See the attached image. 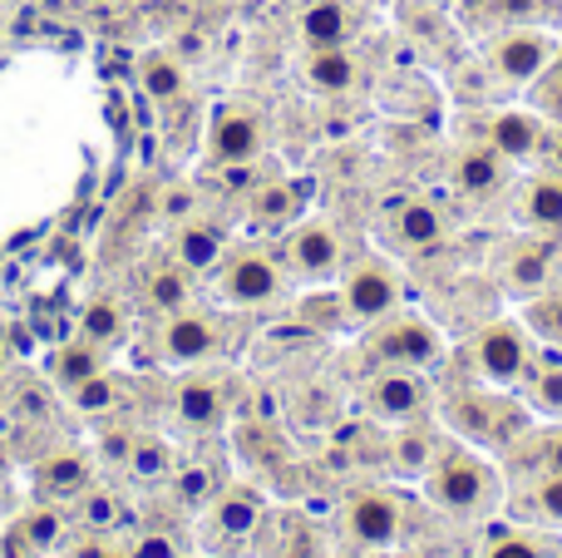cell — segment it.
<instances>
[{
  "label": "cell",
  "mask_w": 562,
  "mask_h": 558,
  "mask_svg": "<svg viewBox=\"0 0 562 558\" xmlns=\"http://www.w3.org/2000/svg\"><path fill=\"white\" fill-rule=\"evenodd\" d=\"M425 480H429V500L445 514H454V520H484L498 504V494H504L494 465L479 460L474 450H459V445L439 455Z\"/></svg>",
  "instance_id": "obj_1"
},
{
  "label": "cell",
  "mask_w": 562,
  "mask_h": 558,
  "mask_svg": "<svg viewBox=\"0 0 562 558\" xmlns=\"http://www.w3.org/2000/svg\"><path fill=\"white\" fill-rule=\"evenodd\" d=\"M553 55H558V40L538 25H518V30H504V35L488 40V65H494V75L518 89L538 85L543 69L553 65Z\"/></svg>",
  "instance_id": "obj_2"
},
{
  "label": "cell",
  "mask_w": 562,
  "mask_h": 558,
  "mask_svg": "<svg viewBox=\"0 0 562 558\" xmlns=\"http://www.w3.org/2000/svg\"><path fill=\"white\" fill-rule=\"evenodd\" d=\"M370 351H375V361L385 366H409V371H419V366L439 361V332L425 322V316H395L390 312L385 322H375V332H370Z\"/></svg>",
  "instance_id": "obj_3"
},
{
  "label": "cell",
  "mask_w": 562,
  "mask_h": 558,
  "mask_svg": "<svg viewBox=\"0 0 562 558\" xmlns=\"http://www.w3.org/2000/svg\"><path fill=\"white\" fill-rule=\"evenodd\" d=\"M217 292L233 306H267L281 297V267L272 253L262 247H243L223 263V277H217Z\"/></svg>",
  "instance_id": "obj_4"
},
{
  "label": "cell",
  "mask_w": 562,
  "mask_h": 558,
  "mask_svg": "<svg viewBox=\"0 0 562 558\" xmlns=\"http://www.w3.org/2000/svg\"><path fill=\"white\" fill-rule=\"evenodd\" d=\"M340 297H346L350 322L375 326V322H385V316L400 306V277L390 272L380 257H366V263H356L346 272V282H340Z\"/></svg>",
  "instance_id": "obj_5"
},
{
  "label": "cell",
  "mask_w": 562,
  "mask_h": 558,
  "mask_svg": "<svg viewBox=\"0 0 562 558\" xmlns=\"http://www.w3.org/2000/svg\"><path fill=\"white\" fill-rule=\"evenodd\" d=\"M223 346V332H217V316L207 312H168V322L158 326L154 336V351L158 361H173V366H198L207 356H217Z\"/></svg>",
  "instance_id": "obj_6"
},
{
  "label": "cell",
  "mask_w": 562,
  "mask_h": 558,
  "mask_svg": "<svg viewBox=\"0 0 562 558\" xmlns=\"http://www.w3.org/2000/svg\"><path fill=\"white\" fill-rule=\"evenodd\" d=\"M469 356H474V371L484 376L488 386H508V381H518V376L528 371V356H533V346H528L524 326L494 322L488 332L474 336Z\"/></svg>",
  "instance_id": "obj_7"
},
{
  "label": "cell",
  "mask_w": 562,
  "mask_h": 558,
  "mask_svg": "<svg viewBox=\"0 0 562 558\" xmlns=\"http://www.w3.org/2000/svg\"><path fill=\"white\" fill-rule=\"evenodd\" d=\"M340 237L330 223H321V217H311V223L291 227L286 237V263L296 277H306V282H330V277L340 272Z\"/></svg>",
  "instance_id": "obj_8"
},
{
  "label": "cell",
  "mask_w": 562,
  "mask_h": 558,
  "mask_svg": "<svg viewBox=\"0 0 562 558\" xmlns=\"http://www.w3.org/2000/svg\"><path fill=\"white\" fill-rule=\"evenodd\" d=\"M346 534L366 549H385L400 534V500L390 490H356L346 500Z\"/></svg>",
  "instance_id": "obj_9"
},
{
  "label": "cell",
  "mask_w": 562,
  "mask_h": 558,
  "mask_svg": "<svg viewBox=\"0 0 562 558\" xmlns=\"http://www.w3.org/2000/svg\"><path fill=\"white\" fill-rule=\"evenodd\" d=\"M207 154L213 164H252L262 154V119L252 109H227L223 119L213 124V138H207Z\"/></svg>",
  "instance_id": "obj_10"
},
{
  "label": "cell",
  "mask_w": 562,
  "mask_h": 558,
  "mask_svg": "<svg viewBox=\"0 0 562 558\" xmlns=\"http://www.w3.org/2000/svg\"><path fill=\"white\" fill-rule=\"evenodd\" d=\"M370 411L385 415V421H415L425 411V381L409 366H385L370 381Z\"/></svg>",
  "instance_id": "obj_11"
},
{
  "label": "cell",
  "mask_w": 562,
  "mask_h": 558,
  "mask_svg": "<svg viewBox=\"0 0 562 558\" xmlns=\"http://www.w3.org/2000/svg\"><path fill=\"white\" fill-rule=\"evenodd\" d=\"M488 144L504 158H533L543 148V119L528 114V109H504V114L488 119Z\"/></svg>",
  "instance_id": "obj_12"
},
{
  "label": "cell",
  "mask_w": 562,
  "mask_h": 558,
  "mask_svg": "<svg viewBox=\"0 0 562 558\" xmlns=\"http://www.w3.org/2000/svg\"><path fill=\"white\" fill-rule=\"evenodd\" d=\"M301 35L311 40V49L350 45V35H356V15H350L346 0H306V10H301Z\"/></svg>",
  "instance_id": "obj_13"
},
{
  "label": "cell",
  "mask_w": 562,
  "mask_h": 558,
  "mask_svg": "<svg viewBox=\"0 0 562 558\" xmlns=\"http://www.w3.org/2000/svg\"><path fill=\"white\" fill-rule=\"evenodd\" d=\"M548 15V0H464V20L484 30H518V25H538Z\"/></svg>",
  "instance_id": "obj_14"
},
{
  "label": "cell",
  "mask_w": 562,
  "mask_h": 558,
  "mask_svg": "<svg viewBox=\"0 0 562 558\" xmlns=\"http://www.w3.org/2000/svg\"><path fill=\"white\" fill-rule=\"evenodd\" d=\"M390 237H395L405 253H425V247L445 243V217H439V208H429V203H405V208H395V217H390Z\"/></svg>",
  "instance_id": "obj_15"
},
{
  "label": "cell",
  "mask_w": 562,
  "mask_h": 558,
  "mask_svg": "<svg viewBox=\"0 0 562 558\" xmlns=\"http://www.w3.org/2000/svg\"><path fill=\"white\" fill-rule=\"evenodd\" d=\"M504 282H508V292H518V297H538L553 282V253L538 243H518L514 253H508Z\"/></svg>",
  "instance_id": "obj_16"
},
{
  "label": "cell",
  "mask_w": 562,
  "mask_h": 558,
  "mask_svg": "<svg viewBox=\"0 0 562 558\" xmlns=\"http://www.w3.org/2000/svg\"><path fill=\"white\" fill-rule=\"evenodd\" d=\"M356 79H360V65H356V55H350L346 45L311 49V59H306V85L311 89H321V94H346Z\"/></svg>",
  "instance_id": "obj_17"
},
{
  "label": "cell",
  "mask_w": 562,
  "mask_h": 558,
  "mask_svg": "<svg viewBox=\"0 0 562 558\" xmlns=\"http://www.w3.org/2000/svg\"><path fill=\"white\" fill-rule=\"evenodd\" d=\"M454 178H459V188H464V193H474V198L494 193V188L504 183V154H498L494 144H484V148H464V154H459Z\"/></svg>",
  "instance_id": "obj_18"
},
{
  "label": "cell",
  "mask_w": 562,
  "mask_h": 558,
  "mask_svg": "<svg viewBox=\"0 0 562 558\" xmlns=\"http://www.w3.org/2000/svg\"><path fill=\"white\" fill-rule=\"evenodd\" d=\"M524 223L543 227V233H562V178H533L524 183Z\"/></svg>",
  "instance_id": "obj_19"
},
{
  "label": "cell",
  "mask_w": 562,
  "mask_h": 558,
  "mask_svg": "<svg viewBox=\"0 0 562 558\" xmlns=\"http://www.w3.org/2000/svg\"><path fill=\"white\" fill-rule=\"evenodd\" d=\"M223 247H227L223 227H213V223H188L183 233H178V263H183L188 272H203V267H217Z\"/></svg>",
  "instance_id": "obj_20"
},
{
  "label": "cell",
  "mask_w": 562,
  "mask_h": 558,
  "mask_svg": "<svg viewBox=\"0 0 562 558\" xmlns=\"http://www.w3.org/2000/svg\"><path fill=\"white\" fill-rule=\"evenodd\" d=\"M178 415H183L188 425H198V431L217 425L223 421V386L217 381H183L178 386Z\"/></svg>",
  "instance_id": "obj_21"
},
{
  "label": "cell",
  "mask_w": 562,
  "mask_h": 558,
  "mask_svg": "<svg viewBox=\"0 0 562 558\" xmlns=\"http://www.w3.org/2000/svg\"><path fill=\"white\" fill-rule=\"evenodd\" d=\"M429 470H435V440L405 431L395 440V450H390V475H400V480H425Z\"/></svg>",
  "instance_id": "obj_22"
},
{
  "label": "cell",
  "mask_w": 562,
  "mask_h": 558,
  "mask_svg": "<svg viewBox=\"0 0 562 558\" xmlns=\"http://www.w3.org/2000/svg\"><path fill=\"white\" fill-rule=\"evenodd\" d=\"M257 520H262V494L257 490H227L223 500H217V524H223V534H233V539L252 534Z\"/></svg>",
  "instance_id": "obj_23"
},
{
  "label": "cell",
  "mask_w": 562,
  "mask_h": 558,
  "mask_svg": "<svg viewBox=\"0 0 562 558\" xmlns=\"http://www.w3.org/2000/svg\"><path fill=\"white\" fill-rule=\"evenodd\" d=\"M138 75H144V89H148V99H158V104H168V99H178L183 94V65H178L173 55H148L144 59V69H138Z\"/></svg>",
  "instance_id": "obj_24"
},
{
  "label": "cell",
  "mask_w": 562,
  "mask_h": 558,
  "mask_svg": "<svg viewBox=\"0 0 562 558\" xmlns=\"http://www.w3.org/2000/svg\"><path fill=\"white\" fill-rule=\"evenodd\" d=\"M79 336L85 342H94V346H109V342H119L124 336V312H119L114 302H89L85 306V316H79Z\"/></svg>",
  "instance_id": "obj_25"
},
{
  "label": "cell",
  "mask_w": 562,
  "mask_h": 558,
  "mask_svg": "<svg viewBox=\"0 0 562 558\" xmlns=\"http://www.w3.org/2000/svg\"><path fill=\"white\" fill-rule=\"evenodd\" d=\"M99 371H104V356H99V346L85 342V336H79V346H65V351H59V381L65 386H79Z\"/></svg>",
  "instance_id": "obj_26"
},
{
  "label": "cell",
  "mask_w": 562,
  "mask_h": 558,
  "mask_svg": "<svg viewBox=\"0 0 562 558\" xmlns=\"http://www.w3.org/2000/svg\"><path fill=\"white\" fill-rule=\"evenodd\" d=\"M296 188L291 183H267V188H257L252 193V217L257 223H286L291 213H296Z\"/></svg>",
  "instance_id": "obj_27"
},
{
  "label": "cell",
  "mask_w": 562,
  "mask_h": 558,
  "mask_svg": "<svg viewBox=\"0 0 562 558\" xmlns=\"http://www.w3.org/2000/svg\"><path fill=\"white\" fill-rule=\"evenodd\" d=\"M40 484H45V490H59V494L85 490V484H89V465L79 460V455H55V460L40 465Z\"/></svg>",
  "instance_id": "obj_28"
},
{
  "label": "cell",
  "mask_w": 562,
  "mask_h": 558,
  "mask_svg": "<svg viewBox=\"0 0 562 558\" xmlns=\"http://www.w3.org/2000/svg\"><path fill=\"white\" fill-rule=\"evenodd\" d=\"M148 306H158V312H183L188 306V277L178 272V267H164V272L148 277Z\"/></svg>",
  "instance_id": "obj_29"
},
{
  "label": "cell",
  "mask_w": 562,
  "mask_h": 558,
  "mask_svg": "<svg viewBox=\"0 0 562 558\" xmlns=\"http://www.w3.org/2000/svg\"><path fill=\"white\" fill-rule=\"evenodd\" d=\"M128 470H134V480H164V475L173 470V450H168L164 440H134Z\"/></svg>",
  "instance_id": "obj_30"
},
{
  "label": "cell",
  "mask_w": 562,
  "mask_h": 558,
  "mask_svg": "<svg viewBox=\"0 0 562 558\" xmlns=\"http://www.w3.org/2000/svg\"><path fill=\"white\" fill-rule=\"evenodd\" d=\"M20 529H25V539H30V549H35V554L59 549V539H65V520H59L55 510H35V514H25V520H20Z\"/></svg>",
  "instance_id": "obj_31"
},
{
  "label": "cell",
  "mask_w": 562,
  "mask_h": 558,
  "mask_svg": "<svg viewBox=\"0 0 562 558\" xmlns=\"http://www.w3.org/2000/svg\"><path fill=\"white\" fill-rule=\"evenodd\" d=\"M301 316H306L311 326H321V332H340V326L350 322L346 297H340V292H330V297H306V302H301Z\"/></svg>",
  "instance_id": "obj_32"
},
{
  "label": "cell",
  "mask_w": 562,
  "mask_h": 558,
  "mask_svg": "<svg viewBox=\"0 0 562 558\" xmlns=\"http://www.w3.org/2000/svg\"><path fill=\"white\" fill-rule=\"evenodd\" d=\"M69 395H75V405L79 411H109V405H114V381H109L104 371L99 376H89V381H79V386H69Z\"/></svg>",
  "instance_id": "obj_33"
},
{
  "label": "cell",
  "mask_w": 562,
  "mask_h": 558,
  "mask_svg": "<svg viewBox=\"0 0 562 558\" xmlns=\"http://www.w3.org/2000/svg\"><path fill=\"white\" fill-rule=\"evenodd\" d=\"M79 520H85L89 529H109V524H119V500H114L109 490H85Z\"/></svg>",
  "instance_id": "obj_34"
},
{
  "label": "cell",
  "mask_w": 562,
  "mask_h": 558,
  "mask_svg": "<svg viewBox=\"0 0 562 558\" xmlns=\"http://www.w3.org/2000/svg\"><path fill=\"white\" fill-rule=\"evenodd\" d=\"M528 326L543 336H553V342H562V292L558 297H538L533 306H528Z\"/></svg>",
  "instance_id": "obj_35"
},
{
  "label": "cell",
  "mask_w": 562,
  "mask_h": 558,
  "mask_svg": "<svg viewBox=\"0 0 562 558\" xmlns=\"http://www.w3.org/2000/svg\"><path fill=\"white\" fill-rule=\"evenodd\" d=\"M484 558H543V549H538V539H528V534H504V539L488 544Z\"/></svg>",
  "instance_id": "obj_36"
},
{
  "label": "cell",
  "mask_w": 562,
  "mask_h": 558,
  "mask_svg": "<svg viewBox=\"0 0 562 558\" xmlns=\"http://www.w3.org/2000/svg\"><path fill=\"white\" fill-rule=\"evenodd\" d=\"M533 401L543 405V411H562V371H553V366H548L543 376H538V386H533Z\"/></svg>",
  "instance_id": "obj_37"
},
{
  "label": "cell",
  "mask_w": 562,
  "mask_h": 558,
  "mask_svg": "<svg viewBox=\"0 0 562 558\" xmlns=\"http://www.w3.org/2000/svg\"><path fill=\"white\" fill-rule=\"evenodd\" d=\"M538 510H543V520L562 524V475H553V480L538 484Z\"/></svg>",
  "instance_id": "obj_38"
},
{
  "label": "cell",
  "mask_w": 562,
  "mask_h": 558,
  "mask_svg": "<svg viewBox=\"0 0 562 558\" xmlns=\"http://www.w3.org/2000/svg\"><path fill=\"white\" fill-rule=\"evenodd\" d=\"M134 558H178V544L168 539V534H144V539L134 544Z\"/></svg>",
  "instance_id": "obj_39"
},
{
  "label": "cell",
  "mask_w": 562,
  "mask_h": 558,
  "mask_svg": "<svg viewBox=\"0 0 562 558\" xmlns=\"http://www.w3.org/2000/svg\"><path fill=\"white\" fill-rule=\"evenodd\" d=\"M30 554H35V549H30L25 529H20V524H15V529H10L5 539H0V558H30Z\"/></svg>",
  "instance_id": "obj_40"
},
{
  "label": "cell",
  "mask_w": 562,
  "mask_h": 558,
  "mask_svg": "<svg viewBox=\"0 0 562 558\" xmlns=\"http://www.w3.org/2000/svg\"><path fill=\"white\" fill-rule=\"evenodd\" d=\"M128 450H134V440H119V435H109V440H104V455H109V460H124V465H128Z\"/></svg>",
  "instance_id": "obj_41"
},
{
  "label": "cell",
  "mask_w": 562,
  "mask_h": 558,
  "mask_svg": "<svg viewBox=\"0 0 562 558\" xmlns=\"http://www.w3.org/2000/svg\"><path fill=\"white\" fill-rule=\"evenodd\" d=\"M548 470L562 475V431L553 435V440H548Z\"/></svg>",
  "instance_id": "obj_42"
},
{
  "label": "cell",
  "mask_w": 562,
  "mask_h": 558,
  "mask_svg": "<svg viewBox=\"0 0 562 558\" xmlns=\"http://www.w3.org/2000/svg\"><path fill=\"white\" fill-rule=\"evenodd\" d=\"M548 164H553V174L562 178V134L548 138Z\"/></svg>",
  "instance_id": "obj_43"
},
{
  "label": "cell",
  "mask_w": 562,
  "mask_h": 558,
  "mask_svg": "<svg viewBox=\"0 0 562 558\" xmlns=\"http://www.w3.org/2000/svg\"><path fill=\"white\" fill-rule=\"evenodd\" d=\"M75 558H109L104 544H85V549H75Z\"/></svg>",
  "instance_id": "obj_44"
},
{
  "label": "cell",
  "mask_w": 562,
  "mask_h": 558,
  "mask_svg": "<svg viewBox=\"0 0 562 558\" xmlns=\"http://www.w3.org/2000/svg\"><path fill=\"white\" fill-rule=\"evenodd\" d=\"M10 361V351H5V342H0V366H5Z\"/></svg>",
  "instance_id": "obj_45"
},
{
  "label": "cell",
  "mask_w": 562,
  "mask_h": 558,
  "mask_svg": "<svg viewBox=\"0 0 562 558\" xmlns=\"http://www.w3.org/2000/svg\"><path fill=\"white\" fill-rule=\"evenodd\" d=\"M109 558H114V554H109Z\"/></svg>",
  "instance_id": "obj_46"
}]
</instances>
